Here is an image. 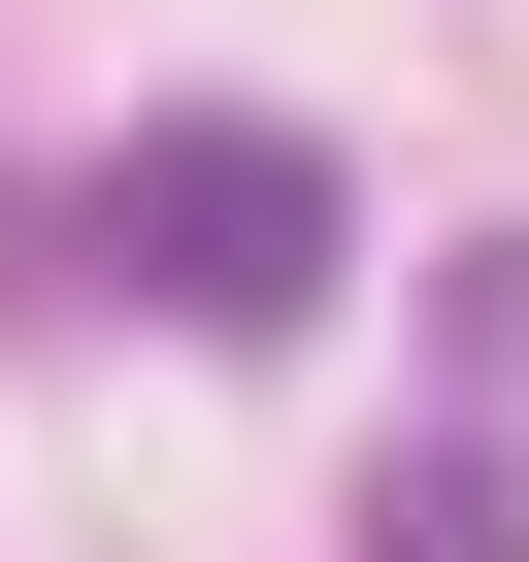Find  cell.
Here are the masks:
<instances>
[{"label": "cell", "mask_w": 529, "mask_h": 562, "mask_svg": "<svg viewBox=\"0 0 529 562\" xmlns=\"http://www.w3.org/2000/svg\"><path fill=\"white\" fill-rule=\"evenodd\" d=\"M100 265H133L166 331H232V364L331 331V133H133L100 166Z\"/></svg>", "instance_id": "cell-1"}, {"label": "cell", "mask_w": 529, "mask_h": 562, "mask_svg": "<svg viewBox=\"0 0 529 562\" xmlns=\"http://www.w3.org/2000/svg\"><path fill=\"white\" fill-rule=\"evenodd\" d=\"M364 562H529V496H496V463H397V529H364Z\"/></svg>", "instance_id": "cell-2"}]
</instances>
